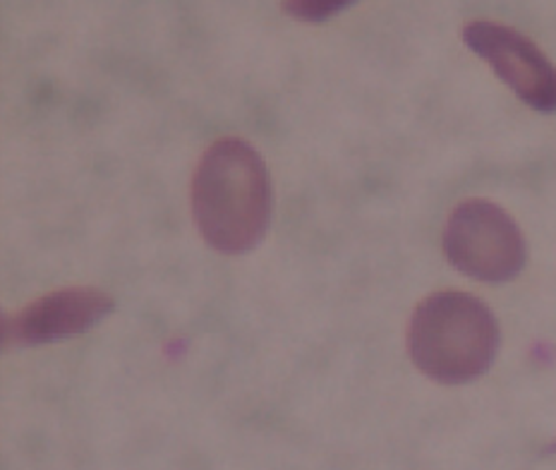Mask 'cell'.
<instances>
[{
  "mask_svg": "<svg viewBox=\"0 0 556 470\" xmlns=\"http://www.w3.org/2000/svg\"><path fill=\"white\" fill-rule=\"evenodd\" d=\"M197 231L222 255H245L269 231L274 214L271 176L262 154L240 137L206 147L190 188Z\"/></svg>",
  "mask_w": 556,
  "mask_h": 470,
  "instance_id": "cell-1",
  "label": "cell"
},
{
  "mask_svg": "<svg viewBox=\"0 0 556 470\" xmlns=\"http://www.w3.org/2000/svg\"><path fill=\"white\" fill-rule=\"evenodd\" d=\"M502 331L490 307L466 291H437L413 309L408 353L417 370L439 384L478 380L500 353Z\"/></svg>",
  "mask_w": 556,
  "mask_h": 470,
  "instance_id": "cell-2",
  "label": "cell"
},
{
  "mask_svg": "<svg viewBox=\"0 0 556 470\" xmlns=\"http://www.w3.org/2000/svg\"><path fill=\"white\" fill-rule=\"evenodd\" d=\"M444 252L460 274L486 283L511 281L528 259L526 238L514 216L490 200H466L451 212Z\"/></svg>",
  "mask_w": 556,
  "mask_h": 470,
  "instance_id": "cell-3",
  "label": "cell"
},
{
  "mask_svg": "<svg viewBox=\"0 0 556 470\" xmlns=\"http://www.w3.org/2000/svg\"><path fill=\"white\" fill-rule=\"evenodd\" d=\"M463 41L530 109L556 111V67L526 34L500 22L475 20L463 27Z\"/></svg>",
  "mask_w": 556,
  "mask_h": 470,
  "instance_id": "cell-4",
  "label": "cell"
},
{
  "mask_svg": "<svg viewBox=\"0 0 556 470\" xmlns=\"http://www.w3.org/2000/svg\"><path fill=\"white\" fill-rule=\"evenodd\" d=\"M111 293L94 285H70L46 293L27 307L5 315L0 322L5 346H39V343L79 336L113 313Z\"/></svg>",
  "mask_w": 556,
  "mask_h": 470,
  "instance_id": "cell-5",
  "label": "cell"
},
{
  "mask_svg": "<svg viewBox=\"0 0 556 470\" xmlns=\"http://www.w3.org/2000/svg\"><path fill=\"white\" fill-rule=\"evenodd\" d=\"M353 0H293V3H281L283 13H288L291 17L298 20H305V22H321V20H329L333 15H339L341 10L351 8Z\"/></svg>",
  "mask_w": 556,
  "mask_h": 470,
  "instance_id": "cell-6",
  "label": "cell"
}]
</instances>
